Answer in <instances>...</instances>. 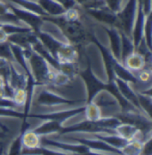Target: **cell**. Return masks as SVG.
Instances as JSON below:
<instances>
[{"label": "cell", "mask_w": 152, "mask_h": 155, "mask_svg": "<svg viewBox=\"0 0 152 155\" xmlns=\"http://www.w3.org/2000/svg\"><path fill=\"white\" fill-rule=\"evenodd\" d=\"M47 120L48 121L45 122L41 126L34 129L33 130L36 133H37L39 136L45 137L46 135L56 133V132L60 131L62 130V127H61L60 123H59V122L55 121V120Z\"/></svg>", "instance_id": "cell-6"}, {"label": "cell", "mask_w": 152, "mask_h": 155, "mask_svg": "<svg viewBox=\"0 0 152 155\" xmlns=\"http://www.w3.org/2000/svg\"><path fill=\"white\" fill-rule=\"evenodd\" d=\"M36 4L39 5L47 16H60L66 12V10L55 0H37Z\"/></svg>", "instance_id": "cell-5"}, {"label": "cell", "mask_w": 152, "mask_h": 155, "mask_svg": "<svg viewBox=\"0 0 152 155\" xmlns=\"http://www.w3.org/2000/svg\"><path fill=\"white\" fill-rule=\"evenodd\" d=\"M115 130H116L117 135L130 142L133 140L136 133L139 130H137L134 126L127 124V123H120L115 129Z\"/></svg>", "instance_id": "cell-7"}, {"label": "cell", "mask_w": 152, "mask_h": 155, "mask_svg": "<svg viewBox=\"0 0 152 155\" xmlns=\"http://www.w3.org/2000/svg\"><path fill=\"white\" fill-rule=\"evenodd\" d=\"M86 13L101 23L105 24L108 27H113L117 28V13L110 11L107 6L99 9L86 10Z\"/></svg>", "instance_id": "cell-2"}, {"label": "cell", "mask_w": 152, "mask_h": 155, "mask_svg": "<svg viewBox=\"0 0 152 155\" xmlns=\"http://www.w3.org/2000/svg\"><path fill=\"white\" fill-rule=\"evenodd\" d=\"M137 74V79L140 84H150V77H151V73L150 68H145L142 70H140Z\"/></svg>", "instance_id": "cell-11"}, {"label": "cell", "mask_w": 152, "mask_h": 155, "mask_svg": "<svg viewBox=\"0 0 152 155\" xmlns=\"http://www.w3.org/2000/svg\"><path fill=\"white\" fill-rule=\"evenodd\" d=\"M23 149H36L41 147V136L33 130H26L21 133Z\"/></svg>", "instance_id": "cell-4"}, {"label": "cell", "mask_w": 152, "mask_h": 155, "mask_svg": "<svg viewBox=\"0 0 152 155\" xmlns=\"http://www.w3.org/2000/svg\"><path fill=\"white\" fill-rule=\"evenodd\" d=\"M123 61L125 64V68L128 69L133 75L145 68L148 63L147 59L136 51H133L132 53L127 55Z\"/></svg>", "instance_id": "cell-3"}, {"label": "cell", "mask_w": 152, "mask_h": 155, "mask_svg": "<svg viewBox=\"0 0 152 155\" xmlns=\"http://www.w3.org/2000/svg\"><path fill=\"white\" fill-rule=\"evenodd\" d=\"M22 137L20 134V136L17 137L9 146L7 155H22Z\"/></svg>", "instance_id": "cell-9"}, {"label": "cell", "mask_w": 152, "mask_h": 155, "mask_svg": "<svg viewBox=\"0 0 152 155\" xmlns=\"http://www.w3.org/2000/svg\"><path fill=\"white\" fill-rule=\"evenodd\" d=\"M12 57V51L11 45L6 42H0V59L10 60Z\"/></svg>", "instance_id": "cell-10"}, {"label": "cell", "mask_w": 152, "mask_h": 155, "mask_svg": "<svg viewBox=\"0 0 152 155\" xmlns=\"http://www.w3.org/2000/svg\"><path fill=\"white\" fill-rule=\"evenodd\" d=\"M3 138H4V137H2V136L0 135V139H3Z\"/></svg>", "instance_id": "cell-14"}, {"label": "cell", "mask_w": 152, "mask_h": 155, "mask_svg": "<svg viewBox=\"0 0 152 155\" xmlns=\"http://www.w3.org/2000/svg\"><path fill=\"white\" fill-rule=\"evenodd\" d=\"M106 6L113 12L117 13L122 7V0H104Z\"/></svg>", "instance_id": "cell-12"}, {"label": "cell", "mask_w": 152, "mask_h": 155, "mask_svg": "<svg viewBox=\"0 0 152 155\" xmlns=\"http://www.w3.org/2000/svg\"><path fill=\"white\" fill-rule=\"evenodd\" d=\"M138 10V0H128L117 13V29L132 38V31Z\"/></svg>", "instance_id": "cell-1"}, {"label": "cell", "mask_w": 152, "mask_h": 155, "mask_svg": "<svg viewBox=\"0 0 152 155\" xmlns=\"http://www.w3.org/2000/svg\"><path fill=\"white\" fill-rule=\"evenodd\" d=\"M0 144H1V143H0Z\"/></svg>", "instance_id": "cell-15"}, {"label": "cell", "mask_w": 152, "mask_h": 155, "mask_svg": "<svg viewBox=\"0 0 152 155\" xmlns=\"http://www.w3.org/2000/svg\"><path fill=\"white\" fill-rule=\"evenodd\" d=\"M85 119L90 121H97L102 118L101 110L95 104H89L84 109Z\"/></svg>", "instance_id": "cell-8"}, {"label": "cell", "mask_w": 152, "mask_h": 155, "mask_svg": "<svg viewBox=\"0 0 152 155\" xmlns=\"http://www.w3.org/2000/svg\"><path fill=\"white\" fill-rule=\"evenodd\" d=\"M0 155H3V151H2V148H0Z\"/></svg>", "instance_id": "cell-13"}]
</instances>
